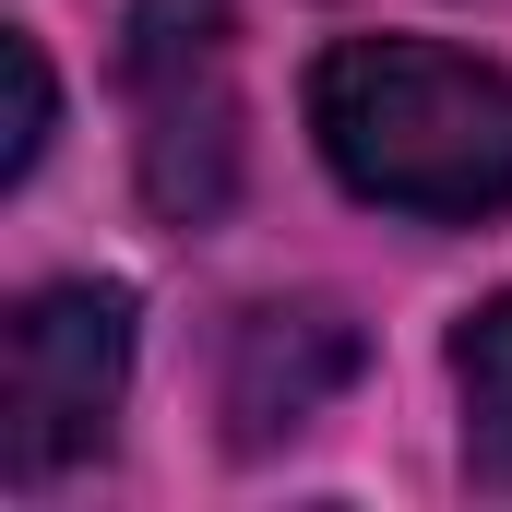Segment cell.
I'll return each mask as SVG.
<instances>
[{
  "label": "cell",
  "mask_w": 512,
  "mask_h": 512,
  "mask_svg": "<svg viewBox=\"0 0 512 512\" xmlns=\"http://www.w3.org/2000/svg\"><path fill=\"white\" fill-rule=\"evenodd\" d=\"M310 143L382 215H501L512 203V72L429 36H334L310 60Z\"/></svg>",
  "instance_id": "obj_1"
},
{
  "label": "cell",
  "mask_w": 512,
  "mask_h": 512,
  "mask_svg": "<svg viewBox=\"0 0 512 512\" xmlns=\"http://www.w3.org/2000/svg\"><path fill=\"white\" fill-rule=\"evenodd\" d=\"M131 167L167 227H215L239 191V36L227 0H131L120 24Z\"/></svg>",
  "instance_id": "obj_2"
},
{
  "label": "cell",
  "mask_w": 512,
  "mask_h": 512,
  "mask_svg": "<svg viewBox=\"0 0 512 512\" xmlns=\"http://www.w3.org/2000/svg\"><path fill=\"white\" fill-rule=\"evenodd\" d=\"M131 393V286H36L0 322V477L48 489L84 453H108V417Z\"/></svg>",
  "instance_id": "obj_3"
},
{
  "label": "cell",
  "mask_w": 512,
  "mask_h": 512,
  "mask_svg": "<svg viewBox=\"0 0 512 512\" xmlns=\"http://www.w3.org/2000/svg\"><path fill=\"white\" fill-rule=\"evenodd\" d=\"M346 382H358V334L334 310H251L239 322V358H227V429L239 441L310 429Z\"/></svg>",
  "instance_id": "obj_4"
},
{
  "label": "cell",
  "mask_w": 512,
  "mask_h": 512,
  "mask_svg": "<svg viewBox=\"0 0 512 512\" xmlns=\"http://www.w3.org/2000/svg\"><path fill=\"white\" fill-rule=\"evenodd\" d=\"M453 393H465V465L512 489V286L453 322Z\"/></svg>",
  "instance_id": "obj_5"
},
{
  "label": "cell",
  "mask_w": 512,
  "mask_h": 512,
  "mask_svg": "<svg viewBox=\"0 0 512 512\" xmlns=\"http://www.w3.org/2000/svg\"><path fill=\"white\" fill-rule=\"evenodd\" d=\"M0 84H12V131H0V191H24V179H36V155H48V48H36V36H0Z\"/></svg>",
  "instance_id": "obj_6"
}]
</instances>
